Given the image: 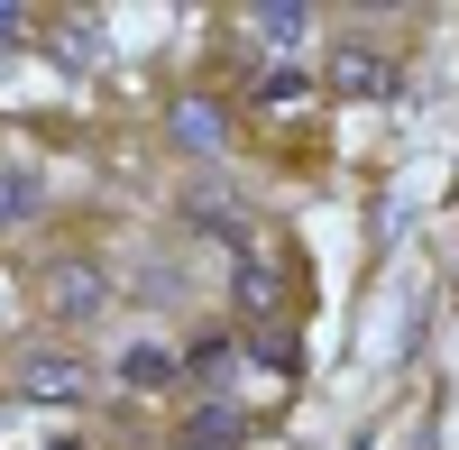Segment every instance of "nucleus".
I'll return each mask as SVG.
<instances>
[{"label": "nucleus", "instance_id": "f257e3e1", "mask_svg": "<svg viewBox=\"0 0 459 450\" xmlns=\"http://www.w3.org/2000/svg\"><path fill=\"white\" fill-rule=\"evenodd\" d=\"M10 395L83 404V395H92V359H83V350H28V359H10Z\"/></svg>", "mask_w": 459, "mask_h": 450}, {"label": "nucleus", "instance_id": "f03ea898", "mask_svg": "<svg viewBox=\"0 0 459 450\" xmlns=\"http://www.w3.org/2000/svg\"><path fill=\"white\" fill-rule=\"evenodd\" d=\"M386 83H395V74H386L377 47H340V56H331V92H340V101H377Z\"/></svg>", "mask_w": 459, "mask_h": 450}, {"label": "nucleus", "instance_id": "7ed1b4c3", "mask_svg": "<svg viewBox=\"0 0 459 450\" xmlns=\"http://www.w3.org/2000/svg\"><path fill=\"white\" fill-rule=\"evenodd\" d=\"M47 304H56V322H92L101 313V267H56L47 276Z\"/></svg>", "mask_w": 459, "mask_h": 450}, {"label": "nucleus", "instance_id": "20e7f679", "mask_svg": "<svg viewBox=\"0 0 459 450\" xmlns=\"http://www.w3.org/2000/svg\"><path fill=\"white\" fill-rule=\"evenodd\" d=\"M120 386H175V350H157V341H138V350H120Z\"/></svg>", "mask_w": 459, "mask_h": 450}, {"label": "nucleus", "instance_id": "39448f33", "mask_svg": "<svg viewBox=\"0 0 459 450\" xmlns=\"http://www.w3.org/2000/svg\"><path fill=\"white\" fill-rule=\"evenodd\" d=\"M248 28L266 37V47H303V28H313V10H294V0H266V10H248Z\"/></svg>", "mask_w": 459, "mask_h": 450}, {"label": "nucleus", "instance_id": "423d86ee", "mask_svg": "<svg viewBox=\"0 0 459 450\" xmlns=\"http://www.w3.org/2000/svg\"><path fill=\"white\" fill-rule=\"evenodd\" d=\"M184 432H194V450H230V441H239L248 423H239V404H203V414L184 423Z\"/></svg>", "mask_w": 459, "mask_h": 450}, {"label": "nucleus", "instance_id": "0eeeda50", "mask_svg": "<svg viewBox=\"0 0 459 450\" xmlns=\"http://www.w3.org/2000/svg\"><path fill=\"white\" fill-rule=\"evenodd\" d=\"M37 203H47V184H37L28 166H0V221H28Z\"/></svg>", "mask_w": 459, "mask_h": 450}, {"label": "nucleus", "instance_id": "6e6552de", "mask_svg": "<svg viewBox=\"0 0 459 450\" xmlns=\"http://www.w3.org/2000/svg\"><path fill=\"white\" fill-rule=\"evenodd\" d=\"M239 294H248V304H276V239H257V248H248V267H239Z\"/></svg>", "mask_w": 459, "mask_h": 450}, {"label": "nucleus", "instance_id": "1a4fd4ad", "mask_svg": "<svg viewBox=\"0 0 459 450\" xmlns=\"http://www.w3.org/2000/svg\"><path fill=\"white\" fill-rule=\"evenodd\" d=\"M175 138H194V147H212V138H221V110H203V101H194V110H175Z\"/></svg>", "mask_w": 459, "mask_h": 450}, {"label": "nucleus", "instance_id": "9d476101", "mask_svg": "<svg viewBox=\"0 0 459 450\" xmlns=\"http://www.w3.org/2000/svg\"><path fill=\"white\" fill-rule=\"evenodd\" d=\"M19 28H28V10H0V37H19Z\"/></svg>", "mask_w": 459, "mask_h": 450}, {"label": "nucleus", "instance_id": "9b49d317", "mask_svg": "<svg viewBox=\"0 0 459 450\" xmlns=\"http://www.w3.org/2000/svg\"><path fill=\"white\" fill-rule=\"evenodd\" d=\"M0 322H10V276H0Z\"/></svg>", "mask_w": 459, "mask_h": 450}]
</instances>
